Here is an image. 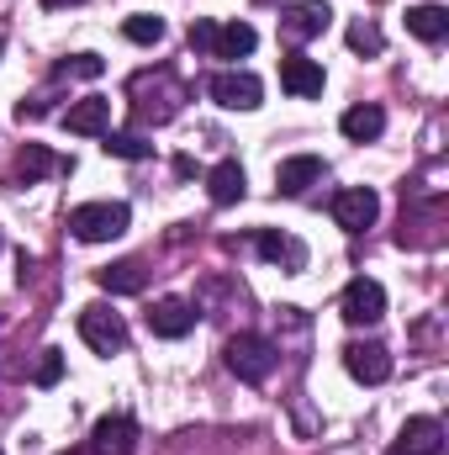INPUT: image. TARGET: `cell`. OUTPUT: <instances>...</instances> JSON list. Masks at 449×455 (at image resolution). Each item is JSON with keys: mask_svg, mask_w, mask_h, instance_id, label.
I'll list each match as a JSON object with an SVG mask.
<instances>
[{"mask_svg": "<svg viewBox=\"0 0 449 455\" xmlns=\"http://www.w3.org/2000/svg\"><path fill=\"white\" fill-rule=\"evenodd\" d=\"M127 101H132V122L138 127H164L169 116L185 107V85L169 69H143V75H132Z\"/></svg>", "mask_w": 449, "mask_h": 455, "instance_id": "6da1fadb", "label": "cell"}, {"mask_svg": "<svg viewBox=\"0 0 449 455\" xmlns=\"http://www.w3.org/2000/svg\"><path fill=\"white\" fill-rule=\"evenodd\" d=\"M127 223H132V207L127 202H85V207L69 212V233L80 243H112V238L127 233Z\"/></svg>", "mask_w": 449, "mask_h": 455, "instance_id": "7a4b0ae2", "label": "cell"}, {"mask_svg": "<svg viewBox=\"0 0 449 455\" xmlns=\"http://www.w3.org/2000/svg\"><path fill=\"white\" fill-rule=\"evenodd\" d=\"M223 355H227V371H232L238 381H270V371L280 365V349L264 339V334H248V329L232 334Z\"/></svg>", "mask_w": 449, "mask_h": 455, "instance_id": "3957f363", "label": "cell"}, {"mask_svg": "<svg viewBox=\"0 0 449 455\" xmlns=\"http://www.w3.org/2000/svg\"><path fill=\"white\" fill-rule=\"evenodd\" d=\"M80 339L91 344L96 355H122L127 349V323H122L116 307L91 302V307H80Z\"/></svg>", "mask_w": 449, "mask_h": 455, "instance_id": "277c9868", "label": "cell"}, {"mask_svg": "<svg viewBox=\"0 0 449 455\" xmlns=\"http://www.w3.org/2000/svg\"><path fill=\"white\" fill-rule=\"evenodd\" d=\"M338 313H343V323H354V329L381 323V318H386V286H381V281H370V275H354V281L343 286Z\"/></svg>", "mask_w": 449, "mask_h": 455, "instance_id": "5b68a950", "label": "cell"}, {"mask_svg": "<svg viewBox=\"0 0 449 455\" xmlns=\"http://www.w3.org/2000/svg\"><path fill=\"white\" fill-rule=\"evenodd\" d=\"M207 96H212L223 112H254V107L264 101V85H259V75H248V69H223V75L207 80Z\"/></svg>", "mask_w": 449, "mask_h": 455, "instance_id": "8992f818", "label": "cell"}, {"mask_svg": "<svg viewBox=\"0 0 449 455\" xmlns=\"http://www.w3.org/2000/svg\"><path fill=\"white\" fill-rule=\"evenodd\" d=\"M343 371H349L354 381H365V387H381V381L391 376V349L375 344V339L343 344Z\"/></svg>", "mask_w": 449, "mask_h": 455, "instance_id": "52a82bcc", "label": "cell"}, {"mask_svg": "<svg viewBox=\"0 0 449 455\" xmlns=\"http://www.w3.org/2000/svg\"><path fill=\"white\" fill-rule=\"evenodd\" d=\"M381 218V196L370 191V186H343L334 196V223L343 233H365V228Z\"/></svg>", "mask_w": 449, "mask_h": 455, "instance_id": "ba28073f", "label": "cell"}, {"mask_svg": "<svg viewBox=\"0 0 449 455\" xmlns=\"http://www.w3.org/2000/svg\"><path fill=\"white\" fill-rule=\"evenodd\" d=\"M328 27H334V5H328V0H302V5H291V11L280 16L286 43H312V37H323Z\"/></svg>", "mask_w": 449, "mask_h": 455, "instance_id": "9c48e42d", "label": "cell"}, {"mask_svg": "<svg viewBox=\"0 0 449 455\" xmlns=\"http://www.w3.org/2000/svg\"><path fill=\"white\" fill-rule=\"evenodd\" d=\"M196 329V307L185 302V297H159L154 307H148V334H159V339H185Z\"/></svg>", "mask_w": 449, "mask_h": 455, "instance_id": "30bf717a", "label": "cell"}, {"mask_svg": "<svg viewBox=\"0 0 449 455\" xmlns=\"http://www.w3.org/2000/svg\"><path fill=\"white\" fill-rule=\"evenodd\" d=\"M138 451V424L127 413H106L91 429V455H132Z\"/></svg>", "mask_w": 449, "mask_h": 455, "instance_id": "8fae6325", "label": "cell"}, {"mask_svg": "<svg viewBox=\"0 0 449 455\" xmlns=\"http://www.w3.org/2000/svg\"><path fill=\"white\" fill-rule=\"evenodd\" d=\"M280 85H286L291 96L312 101V96H323L328 75H323V64H318V59H307V53H286V59H280Z\"/></svg>", "mask_w": 449, "mask_h": 455, "instance_id": "7c38bea8", "label": "cell"}, {"mask_svg": "<svg viewBox=\"0 0 449 455\" xmlns=\"http://www.w3.org/2000/svg\"><path fill=\"white\" fill-rule=\"evenodd\" d=\"M323 175H328V164H323L318 154H291V159L275 164V191H280V196H302V191L318 186Z\"/></svg>", "mask_w": 449, "mask_h": 455, "instance_id": "4fadbf2b", "label": "cell"}, {"mask_svg": "<svg viewBox=\"0 0 449 455\" xmlns=\"http://www.w3.org/2000/svg\"><path fill=\"white\" fill-rule=\"evenodd\" d=\"M445 451V424L439 419H407L391 440V455H439Z\"/></svg>", "mask_w": 449, "mask_h": 455, "instance_id": "5bb4252c", "label": "cell"}, {"mask_svg": "<svg viewBox=\"0 0 449 455\" xmlns=\"http://www.w3.org/2000/svg\"><path fill=\"white\" fill-rule=\"evenodd\" d=\"M64 127L80 132V138H101V132H112V101H106V96H85V101H75V107L64 112Z\"/></svg>", "mask_w": 449, "mask_h": 455, "instance_id": "9a60e30c", "label": "cell"}, {"mask_svg": "<svg viewBox=\"0 0 449 455\" xmlns=\"http://www.w3.org/2000/svg\"><path fill=\"white\" fill-rule=\"evenodd\" d=\"M59 170H64L59 154H48L43 143H27V148L16 154V164H11V186H37L43 175H59Z\"/></svg>", "mask_w": 449, "mask_h": 455, "instance_id": "2e32d148", "label": "cell"}, {"mask_svg": "<svg viewBox=\"0 0 449 455\" xmlns=\"http://www.w3.org/2000/svg\"><path fill=\"white\" fill-rule=\"evenodd\" d=\"M254 249H259L270 265L291 270V275H296V270H307V243H302V238H291V233H259V238H254Z\"/></svg>", "mask_w": 449, "mask_h": 455, "instance_id": "e0dca14e", "label": "cell"}, {"mask_svg": "<svg viewBox=\"0 0 449 455\" xmlns=\"http://www.w3.org/2000/svg\"><path fill=\"white\" fill-rule=\"evenodd\" d=\"M338 127H343L349 143H375V138L386 132V112H381L375 101H359V107H349V112L338 116Z\"/></svg>", "mask_w": 449, "mask_h": 455, "instance_id": "ac0fdd59", "label": "cell"}, {"mask_svg": "<svg viewBox=\"0 0 449 455\" xmlns=\"http://www.w3.org/2000/svg\"><path fill=\"white\" fill-rule=\"evenodd\" d=\"M243 191H248V180H243V164H238V159H223V164H212V175H207V196H212L217 207H232V202H243Z\"/></svg>", "mask_w": 449, "mask_h": 455, "instance_id": "d6986e66", "label": "cell"}, {"mask_svg": "<svg viewBox=\"0 0 449 455\" xmlns=\"http://www.w3.org/2000/svg\"><path fill=\"white\" fill-rule=\"evenodd\" d=\"M96 281H101V291H112V297H132V291L148 286V270H143V259H116L106 270H96Z\"/></svg>", "mask_w": 449, "mask_h": 455, "instance_id": "ffe728a7", "label": "cell"}, {"mask_svg": "<svg viewBox=\"0 0 449 455\" xmlns=\"http://www.w3.org/2000/svg\"><path fill=\"white\" fill-rule=\"evenodd\" d=\"M254 43H259V32L248 21H227V27L212 32V59H248Z\"/></svg>", "mask_w": 449, "mask_h": 455, "instance_id": "44dd1931", "label": "cell"}, {"mask_svg": "<svg viewBox=\"0 0 449 455\" xmlns=\"http://www.w3.org/2000/svg\"><path fill=\"white\" fill-rule=\"evenodd\" d=\"M407 32L418 43H445L449 37V11L445 5H413L407 11Z\"/></svg>", "mask_w": 449, "mask_h": 455, "instance_id": "7402d4cb", "label": "cell"}, {"mask_svg": "<svg viewBox=\"0 0 449 455\" xmlns=\"http://www.w3.org/2000/svg\"><path fill=\"white\" fill-rule=\"evenodd\" d=\"M122 37L138 43V48H154V43H164V21L159 16H127L122 21Z\"/></svg>", "mask_w": 449, "mask_h": 455, "instance_id": "603a6c76", "label": "cell"}, {"mask_svg": "<svg viewBox=\"0 0 449 455\" xmlns=\"http://www.w3.org/2000/svg\"><path fill=\"white\" fill-rule=\"evenodd\" d=\"M101 138H106L101 148H106L112 159H148V154H154V143H143L138 132H101Z\"/></svg>", "mask_w": 449, "mask_h": 455, "instance_id": "cb8c5ba5", "label": "cell"}, {"mask_svg": "<svg viewBox=\"0 0 449 455\" xmlns=\"http://www.w3.org/2000/svg\"><path fill=\"white\" fill-rule=\"evenodd\" d=\"M349 48H354V53H381L386 37H381L375 21H354V27H349Z\"/></svg>", "mask_w": 449, "mask_h": 455, "instance_id": "d4e9b609", "label": "cell"}, {"mask_svg": "<svg viewBox=\"0 0 449 455\" xmlns=\"http://www.w3.org/2000/svg\"><path fill=\"white\" fill-rule=\"evenodd\" d=\"M106 64H101V53H75V59H64L53 75H75V80H96Z\"/></svg>", "mask_w": 449, "mask_h": 455, "instance_id": "484cf974", "label": "cell"}, {"mask_svg": "<svg viewBox=\"0 0 449 455\" xmlns=\"http://www.w3.org/2000/svg\"><path fill=\"white\" fill-rule=\"evenodd\" d=\"M59 376H64V355H59V349H43V360H37L32 381H37V387H53Z\"/></svg>", "mask_w": 449, "mask_h": 455, "instance_id": "4316f807", "label": "cell"}, {"mask_svg": "<svg viewBox=\"0 0 449 455\" xmlns=\"http://www.w3.org/2000/svg\"><path fill=\"white\" fill-rule=\"evenodd\" d=\"M212 32H217V21H191V48L212 53Z\"/></svg>", "mask_w": 449, "mask_h": 455, "instance_id": "83f0119b", "label": "cell"}, {"mask_svg": "<svg viewBox=\"0 0 449 455\" xmlns=\"http://www.w3.org/2000/svg\"><path fill=\"white\" fill-rule=\"evenodd\" d=\"M48 11H64V5H85V0H43Z\"/></svg>", "mask_w": 449, "mask_h": 455, "instance_id": "f1b7e54d", "label": "cell"}, {"mask_svg": "<svg viewBox=\"0 0 449 455\" xmlns=\"http://www.w3.org/2000/svg\"><path fill=\"white\" fill-rule=\"evenodd\" d=\"M0 243H5V238H0Z\"/></svg>", "mask_w": 449, "mask_h": 455, "instance_id": "f546056e", "label": "cell"}, {"mask_svg": "<svg viewBox=\"0 0 449 455\" xmlns=\"http://www.w3.org/2000/svg\"><path fill=\"white\" fill-rule=\"evenodd\" d=\"M0 455H5V451H0Z\"/></svg>", "mask_w": 449, "mask_h": 455, "instance_id": "4dcf8cb0", "label": "cell"}]
</instances>
